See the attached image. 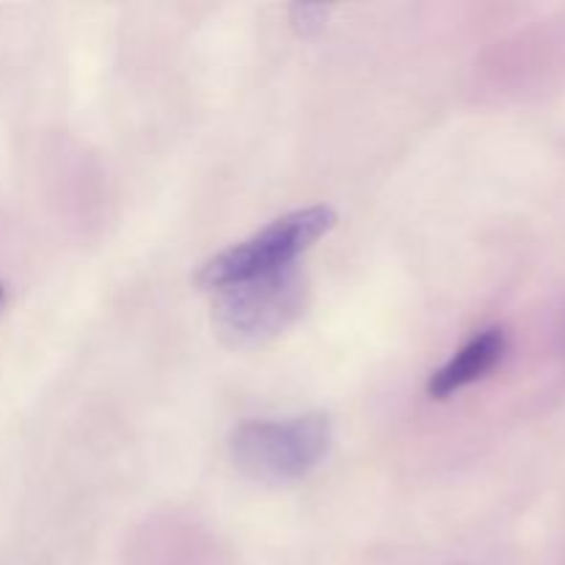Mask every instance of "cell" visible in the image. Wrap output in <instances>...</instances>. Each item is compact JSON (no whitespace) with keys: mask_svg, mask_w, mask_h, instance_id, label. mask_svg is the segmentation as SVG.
<instances>
[{"mask_svg":"<svg viewBox=\"0 0 565 565\" xmlns=\"http://www.w3.org/2000/svg\"><path fill=\"white\" fill-rule=\"evenodd\" d=\"M334 441L329 414L309 412L285 419H252L232 430L230 456L254 483H298L323 463Z\"/></svg>","mask_w":565,"mask_h":565,"instance_id":"obj_1","label":"cell"},{"mask_svg":"<svg viewBox=\"0 0 565 565\" xmlns=\"http://www.w3.org/2000/svg\"><path fill=\"white\" fill-rule=\"evenodd\" d=\"M309 303V281L298 265L215 290L213 326L230 348H257L290 329Z\"/></svg>","mask_w":565,"mask_h":565,"instance_id":"obj_2","label":"cell"},{"mask_svg":"<svg viewBox=\"0 0 565 565\" xmlns=\"http://www.w3.org/2000/svg\"><path fill=\"white\" fill-rule=\"evenodd\" d=\"M334 224L337 213L326 204L292 210V213L270 221L265 230H259L248 241L235 243V246L224 248L213 259H207L199 268L196 285L204 290H224L237 281L292 268L303 252H309L326 232L334 230Z\"/></svg>","mask_w":565,"mask_h":565,"instance_id":"obj_3","label":"cell"},{"mask_svg":"<svg viewBox=\"0 0 565 565\" xmlns=\"http://www.w3.org/2000/svg\"><path fill=\"white\" fill-rule=\"evenodd\" d=\"M508 353V331L502 326H489L478 331L463 348H458L445 367L436 370L428 379V395L434 401H447L456 392L478 384L486 375L494 373Z\"/></svg>","mask_w":565,"mask_h":565,"instance_id":"obj_4","label":"cell"},{"mask_svg":"<svg viewBox=\"0 0 565 565\" xmlns=\"http://www.w3.org/2000/svg\"><path fill=\"white\" fill-rule=\"evenodd\" d=\"M326 17H329V9L326 6H296L292 9V22L301 33H315L323 28Z\"/></svg>","mask_w":565,"mask_h":565,"instance_id":"obj_5","label":"cell"},{"mask_svg":"<svg viewBox=\"0 0 565 565\" xmlns=\"http://www.w3.org/2000/svg\"><path fill=\"white\" fill-rule=\"evenodd\" d=\"M3 298H6V290H3V285H0V303H3Z\"/></svg>","mask_w":565,"mask_h":565,"instance_id":"obj_6","label":"cell"}]
</instances>
